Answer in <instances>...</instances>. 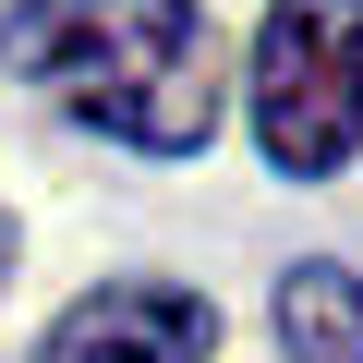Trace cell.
Instances as JSON below:
<instances>
[{"label":"cell","instance_id":"1","mask_svg":"<svg viewBox=\"0 0 363 363\" xmlns=\"http://www.w3.org/2000/svg\"><path fill=\"white\" fill-rule=\"evenodd\" d=\"M0 73L133 157H194L230 97L218 25L194 0H13L0 13Z\"/></svg>","mask_w":363,"mask_h":363},{"label":"cell","instance_id":"2","mask_svg":"<svg viewBox=\"0 0 363 363\" xmlns=\"http://www.w3.org/2000/svg\"><path fill=\"white\" fill-rule=\"evenodd\" d=\"M255 145L279 182H339L363 145V0H267Z\"/></svg>","mask_w":363,"mask_h":363},{"label":"cell","instance_id":"4","mask_svg":"<svg viewBox=\"0 0 363 363\" xmlns=\"http://www.w3.org/2000/svg\"><path fill=\"white\" fill-rule=\"evenodd\" d=\"M279 363H363V279L351 267H291L279 279Z\"/></svg>","mask_w":363,"mask_h":363},{"label":"cell","instance_id":"3","mask_svg":"<svg viewBox=\"0 0 363 363\" xmlns=\"http://www.w3.org/2000/svg\"><path fill=\"white\" fill-rule=\"evenodd\" d=\"M206 339H218L206 291H169V279H109V291H85V303L37 339V363H206Z\"/></svg>","mask_w":363,"mask_h":363},{"label":"cell","instance_id":"5","mask_svg":"<svg viewBox=\"0 0 363 363\" xmlns=\"http://www.w3.org/2000/svg\"><path fill=\"white\" fill-rule=\"evenodd\" d=\"M0 291H13V218H0Z\"/></svg>","mask_w":363,"mask_h":363}]
</instances>
